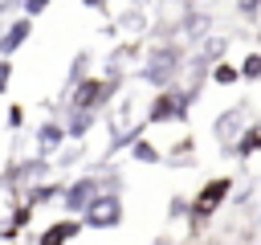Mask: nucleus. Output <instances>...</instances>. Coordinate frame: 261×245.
Returning a JSON list of instances; mask_svg holds the SVG:
<instances>
[{
    "instance_id": "f257e3e1",
    "label": "nucleus",
    "mask_w": 261,
    "mask_h": 245,
    "mask_svg": "<svg viewBox=\"0 0 261 245\" xmlns=\"http://www.w3.org/2000/svg\"><path fill=\"white\" fill-rule=\"evenodd\" d=\"M184 65H188L184 41H155V45H147V53H143V61H139L135 78H139L143 86H151L155 94H163V90L179 86Z\"/></svg>"
},
{
    "instance_id": "f03ea898",
    "label": "nucleus",
    "mask_w": 261,
    "mask_h": 245,
    "mask_svg": "<svg viewBox=\"0 0 261 245\" xmlns=\"http://www.w3.org/2000/svg\"><path fill=\"white\" fill-rule=\"evenodd\" d=\"M232 192H237V180H232V176H212V180L200 184V192L192 196V220H188L192 237H200V233L212 225V216L232 200Z\"/></svg>"
},
{
    "instance_id": "7ed1b4c3",
    "label": "nucleus",
    "mask_w": 261,
    "mask_h": 245,
    "mask_svg": "<svg viewBox=\"0 0 261 245\" xmlns=\"http://www.w3.org/2000/svg\"><path fill=\"white\" fill-rule=\"evenodd\" d=\"M122 78H106V74H90L82 78L73 90H65V106L69 110H90V114H102V106H110V98L118 94Z\"/></svg>"
},
{
    "instance_id": "20e7f679",
    "label": "nucleus",
    "mask_w": 261,
    "mask_h": 245,
    "mask_svg": "<svg viewBox=\"0 0 261 245\" xmlns=\"http://www.w3.org/2000/svg\"><path fill=\"white\" fill-rule=\"evenodd\" d=\"M192 114V94L184 86H171L163 94H155L143 110V127H167V122H188Z\"/></svg>"
},
{
    "instance_id": "39448f33",
    "label": "nucleus",
    "mask_w": 261,
    "mask_h": 245,
    "mask_svg": "<svg viewBox=\"0 0 261 245\" xmlns=\"http://www.w3.org/2000/svg\"><path fill=\"white\" fill-rule=\"evenodd\" d=\"M253 127V110H249V102H232V106H224L220 114H212V139L228 151L245 131Z\"/></svg>"
},
{
    "instance_id": "423d86ee",
    "label": "nucleus",
    "mask_w": 261,
    "mask_h": 245,
    "mask_svg": "<svg viewBox=\"0 0 261 245\" xmlns=\"http://www.w3.org/2000/svg\"><path fill=\"white\" fill-rule=\"evenodd\" d=\"M102 196V176L98 172H82L65 184V196H61V212L65 216H86V208Z\"/></svg>"
},
{
    "instance_id": "0eeeda50",
    "label": "nucleus",
    "mask_w": 261,
    "mask_h": 245,
    "mask_svg": "<svg viewBox=\"0 0 261 245\" xmlns=\"http://www.w3.org/2000/svg\"><path fill=\"white\" fill-rule=\"evenodd\" d=\"M122 216H126V204H122V196H110V192H102L90 208H86V216H82V225L86 229H94V233H106V229H118L122 225Z\"/></svg>"
},
{
    "instance_id": "6e6552de",
    "label": "nucleus",
    "mask_w": 261,
    "mask_h": 245,
    "mask_svg": "<svg viewBox=\"0 0 261 245\" xmlns=\"http://www.w3.org/2000/svg\"><path fill=\"white\" fill-rule=\"evenodd\" d=\"M175 37L188 41V45H204L212 37V12L208 8H179V24H175Z\"/></svg>"
},
{
    "instance_id": "1a4fd4ad",
    "label": "nucleus",
    "mask_w": 261,
    "mask_h": 245,
    "mask_svg": "<svg viewBox=\"0 0 261 245\" xmlns=\"http://www.w3.org/2000/svg\"><path fill=\"white\" fill-rule=\"evenodd\" d=\"M33 143H37V155H41V159H57V155L65 151V143H69L65 122H61V118H45V122L33 131Z\"/></svg>"
},
{
    "instance_id": "9d476101",
    "label": "nucleus",
    "mask_w": 261,
    "mask_h": 245,
    "mask_svg": "<svg viewBox=\"0 0 261 245\" xmlns=\"http://www.w3.org/2000/svg\"><path fill=\"white\" fill-rule=\"evenodd\" d=\"M33 204L29 200H12V208H8V216L0 220V245H16L20 241V233L29 229V220H33Z\"/></svg>"
},
{
    "instance_id": "9b49d317",
    "label": "nucleus",
    "mask_w": 261,
    "mask_h": 245,
    "mask_svg": "<svg viewBox=\"0 0 261 245\" xmlns=\"http://www.w3.org/2000/svg\"><path fill=\"white\" fill-rule=\"evenodd\" d=\"M82 229H86V225H82V216H61V220H49V225L37 233V241H33V245H69Z\"/></svg>"
},
{
    "instance_id": "f8f14e48",
    "label": "nucleus",
    "mask_w": 261,
    "mask_h": 245,
    "mask_svg": "<svg viewBox=\"0 0 261 245\" xmlns=\"http://www.w3.org/2000/svg\"><path fill=\"white\" fill-rule=\"evenodd\" d=\"M29 37H33V20L29 16H12L4 24V33H0V57H12L16 49H24Z\"/></svg>"
},
{
    "instance_id": "ddd939ff",
    "label": "nucleus",
    "mask_w": 261,
    "mask_h": 245,
    "mask_svg": "<svg viewBox=\"0 0 261 245\" xmlns=\"http://www.w3.org/2000/svg\"><path fill=\"white\" fill-rule=\"evenodd\" d=\"M65 184H69V180H45V184H33V188H24V192H20V200H29L33 208L61 204V196H65Z\"/></svg>"
},
{
    "instance_id": "4468645a",
    "label": "nucleus",
    "mask_w": 261,
    "mask_h": 245,
    "mask_svg": "<svg viewBox=\"0 0 261 245\" xmlns=\"http://www.w3.org/2000/svg\"><path fill=\"white\" fill-rule=\"evenodd\" d=\"M94 127H98V114H90V110H65V135H69V143H86Z\"/></svg>"
},
{
    "instance_id": "2eb2a0df",
    "label": "nucleus",
    "mask_w": 261,
    "mask_h": 245,
    "mask_svg": "<svg viewBox=\"0 0 261 245\" xmlns=\"http://www.w3.org/2000/svg\"><path fill=\"white\" fill-rule=\"evenodd\" d=\"M257 151H261V122H253V127H249V131H245V135H241V139H237V143H232L224 155L249 159V155H257Z\"/></svg>"
},
{
    "instance_id": "dca6fc26",
    "label": "nucleus",
    "mask_w": 261,
    "mask_h": 245,
    "mask_svg": "<svg viewBox=\"0 0 261 245\" xmlns=\"http://www.w3.org/2000/svg\"><path fill=\"white\" fill-rule=\"evenodd\" d=\"M90 65H94V53L90 49H77L73 61H69V69H65V90H73L82 78H90Z\"/></svg>"
},
{
    "instance_id": "f3484780",
    "label": "nucleus",
    "mask_w": 261,
    "mask_h": 245,
    "mask_svg": "<svg viewBox=\"0 0 261 245\" xmlns=\"http://www.w3.org/2000/svg\"><path fill=\"white\" fill-rule=\"evenodd\" d=\"M228 45H232V37H220V33H216V37H208V41L200 45V57H204L208 65H220V61H228V57H224Z\"/></svg>"
},
{
    "instance_id": "a211bd4d",
    "label": "nucleus",
    "mask_w": 261,
    "mask_h": 245,
    "mask_svg": "<svg viewBox=\"0 0 261 245\" xmlns=\"http://www.w3.org/2000/svg\"><path fill=\"white\" fill-rule=\"evenodd\" d=\"M130 159H135V163H147V167H159V163H163L167 155H163V151H159V147H155V143H151V139L143 135V139H139V143L130 147Z\"/></svg>"
},
{
    "instance_id": "6ab92c4d",
    "label": "nucleus",
    "mask_w": 261,
    "mask_h": 245,
    "mask_svg": "<svg viewBox=\"0 0 261 245\" xmlns=\"http://www.w3.org/2000/svg\"><path fill=\"white\" fill-rule=\"evenodd\" d=\"M208 82H212V86H237V82H241V69H237L232 61H220V65H212Z\"/></svg>"
},
{
    "instance_id": "aec40b11",
    "label": "nucleus",
    "mask_w": 261,
    "mask_h": 245,
    "mask_svg": "<svg viewBox=\"0 0 261 245\" xmlns=\"http://www.w3.org/2000/svg\"><path fill=\"white\" fill-rule=\"evenodd\" d=\"M167 220H192V196H184V192L167 196Z\"/></svg>"
},
{
    "instance_id": "412c9836",
    "label": "nucleus",
    "mask_w": 261,
    "mask_h": 245,
    "mask_svg": "<svg viewBox=\"0 0 261 245\" xmlns=\"http://www.w3.org/2000/svg\"><path fill=\"white\" fill-rule=\"evenodd\" d=\"M237 69H241V82H261V49L245 53V57L237 61Z\"/></svg>"
},
{
    "instance_id": "4be33fe9",
    "label": "nucleus",
    "mask_w": 261,
    "mask_h": 245,
    "mask_svg": "<svg viewBox=\"0 0 261 245\" xmlns=\"http://www.w3.org/2000/svg\"><path fill=\"white\" fill-rule=\"evenodd\" d=\"M98 176H102V192H110V196H122V188H126V176H122V172H114V167H102Z\"/></svg>"
},
{
    "instance_id": "5701e85b",
    "label": "nucleus",
    "mask_w": 261,
    "mask_h": 245,
    "mask_svg": "<svg viewBox=\"0 0 261 245\" xmlns=\"http://www.w3.org/2000/svg\"><path fill=\"white\" fill-rule=\"evenodd\" d=\"M232 4H237V16L245 24H257L261 20V0H232Z\"/></svg>"
},
{
    "instance_id": "b1692460",
    "label": "nucleus",
    "mask_w": 261,
    "mask_h": 245,
    "mask_svg": "<svg viewBox=\"0 0 261 245\" xmlns=\"http://www.w3.org/2000/svg\"><path fill=\"white\" fill-rule=\"evenodd\" d=\"M192 151H196V143H192V139L175 143V147H171V163H175V167H188V163H192Z\"/></svg>"
},
{
    "instance_id": "393cba45",
    "label": "nucleus",
    "mask_w": 261,
    "mask_h": 245,
    "mask_svg": "<svg viewBox=\"0 0 261 245\" xmlns=\"http://www.w3.org/2000/svg\"><path fill=\"white\" fill-rule=\"evenodd\" d=\"M4 127H8V131H20V127H24V106H20V102H12V106L4 110Z\"/></svg>"
},
{
    "instance_id": "a878e982",
    "label": "nucleus",
    "mask_w": 261,
    "mask_h": 245,
    "mask_svg": "<svg viewBox=\"0 0 261 245\" xmlns=\"http://www.w3.org/2000/svg\"><path fill=\"white\" fill-rule=\"evenodd\" d=\"M49 4H53V0H20V16H29V20H37L41 12H49Z\"/></svg>"
},
{
    "instance_id": "bb28decb",
    "label": "nucleus",
    "mask_w": 261,
    "mask_h": 245,
    "mask_svg": "<svg viewBox=\"0 0 261 245\" xmlns=\"http://www.w3.org/2000/svg\"><path fill=\"white\" fill-rule=\"evenodd\" d=\"M82 155H86V143H73V147H65V151L57 155V163H61V167H69V163H77Z\"/></svg>"
},
{
    "instance_id": "cd10ccee",
    "label": "nucleus",
    "mask_w": 261,
    "mask_h": 245,
    "mask_svg": "<svg viewBox=\"0 0 261 245\" xmlns=\"http://www.w3.org/2000/svg\"><path fill=\"white\" fill-rule=\"evenodd\" d=\"M8 82H12V61H8V57H0V94L8 90Z\"/></svg>"
},
{
    "instance_id": "c85d7f7f",
    "label": "nucleus",
    "mask_w": 261,
    "mask_h": 245,
    "mask_svg": "<svg viewBox=\"0 0 261 245\" xmlns=\"http://www.w3.org/2000/svg\"><path fill=\"white\" fill-rule=\"evenodd\" d=\"M82 8H90V12H106L110 0H82Z\"/></svg>"
},
{
    "instance_id": "c756f323",
    "label": "nucleus",
    "mask_w": 261,
    "mask_h": 245,
    "mask_svg": "<svg viewBox=\"0 0 261 245\" xmlns=\"http://www.w3.org/2000/svg\"><path fill=\"white\" fill-rule=\"evenodd\" d=\"M122 24H143V12H139V8H130V12L122 16Z\"/></svg>"
},
{
    "instance_id": "7c9ffc66",
    "label": "nucleus",
    "mask_w": 261,
    "mask_h": 245,
    "mask_svg": "<svg viewBox=\"0 0 261 245\" xmlns=\"http://www.w3.org/2000/svg\"><path fill=\"white\" fill-rule=\"evenodd\" d=\"M151 245H179V241H175V237H171V233H159V237H155V241H151Z\"/></svg>"
},
{
    "instance_id": "2f4dec72",
    "label": "nucleus",
    "mask_w": 261,
    "mask_h": 245,
    "mask_svg": "<svg viewBox=\"0 0 261 245\" xmlns=\"http://www.w3.org/2000/svg\"><path fill=\"white\" fill-rule=\"evenodd\" d=\"M179 4H184V8H192V4H196V0H179Z\"/></svg>"
},
{
    "instance_id": "473e14b6",
    "label": "nucleus",
    "mask_w": 261,
    "mask_h": 245,
    "mask_svg": "<svg viewBox=\"0 0 261 245\" xmlns=\"http://www.w3.org/2000/svg\"><path fill=\"white\" fill-rule=\"evenodd\" d=\"M16 245H20V241H16Z\"/></svg>"
}]
</instances>
